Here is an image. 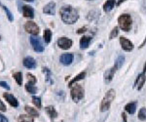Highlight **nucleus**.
<instances>
[{
	"instance_id": "1",
	"label": "nucleus",
	"mask_w": 146,
	"mask_h": 122,
	"mask_svg": "<svg viewBox=\"0 0 146 122\" xmlns=\"http://www.w3.org/2000/svg\"><path fill=\"white\" fill-rule=\"evenodd\" d=\"M60 15L62 22L66 25H73L78 21L79 14L78 11L70 5H64L60 8Z\"/></svg>"
},
{
	"instance_id": "2",
	"label": "nucleus",
	"mask_w": 146,
	"mask_h": 122,
	"mask_svg": "<svg viewBox=\"0 0 146 122\" xmlns=\"http://www.w3.org/2000/svg\"><path fill=\"white\" fill-rule=\"evenodd\" d=\"M115 95H116V94H115V90H113V89H110V90L107 91L104 98L101 101V105H100L101 111L104 112L109 109L110 105H111V103L113 102V100L115 99Z\"/></svg>"
},
{
	"instance_id": "3",
	"label": "nucleus",
	"mask_w": 146,
	"mask_h": 122,
	"mask_svg": "<svg viewBox=\"0 0 146 122\" xmlns=\"http://www.w3.org/2000/svg\"><path fill=\"white\" fill-rule=\"evenodd\" d=\"M118 23L119 27L124 31H129L133 25V19L128 14H123L118 18Z\"/></svg>"
},
{
	"instance_id": "4",
	"label": "nucleus",
	"mask_w": 146,
	"mask_h": 122,
	"mask_svg": "<svg viewBox=\"0 0 146 122\" xmlns=\"http://www.w3.org/2000/svg\"><path fill=\"white\" fill-rule=\"evenodd\" d=\"M70 95L74 102H79L84 98V88L81 84H73L70 90Z\"/></svg>"
},
{
	"instance_id": "5",
	"label": "nucleus",
	"mask_w": 146,
	"mask_h": 122,
	"mask_svg": "<svg viewBox=\"0 0 146 122\" xmlns=\"http://www.w3.org/2000/svg\"><path fill=\"white\" fill-rule=\"evenodd\" d=\"M30 43H31V46L33 47L34 51L35 52H38V53H41L44 51V46L43 44H42L41 40H40V38L38 36H30Z\"/></svg>"
},
{
	"instance_id": "6",
	"label": "nucleus",
	"mask_w": 146,
	"mask_h": 122,
	"mask_svg": "<svg viewBox=\"0 0 146 122\" xmlns=\"http://www.w3.org/2000/svg\"><path fill=\"white\" fill-rule=\"evenodd\" d=\"M145 81H146V63L144 65L143 71L141 72L140 74H138L137 78H136V80H135V85L136 89H137V90H141L142 87H143V85H144Z\"/></svg>"
},
{
	"instance_id": "7",
	"label": "nucleus",
	"mask_w": 146,
	"mask_h": 122,
	"mask_svg": "<svg viewBox=\"0 0 146 122\" xmlns=\"http://www.w3.org/2000/svg\"><path fill=\"white\" fill-rule=\"evenodd\" d=\"M25 29L27 30L28 33H30L32 35H38V33H39L38 25H37L34 22H31V21H28V22L25 23Z\"/></svg>"
},
{
	"instance_id": "8",
	"label": "nucleus",
	"mask_w": 146,
	"mask_h": 122,
	"mask_svg": "<svg viewBox=\"0 0 146 122\" xmlns=\"http://www.w3.org/2000/svg\"><path fill=\"white\" fill-rule=\"evenodd\" d=\"M73 42L71 39L67 38V37H60L58 40V46L62 50H68L70 47L72 46Z\"/></svg>"
},
{
	"instance_id": "9",
	"label": "nucleus",
	"mask_w": 146,
	"mask_h": 122,
	"mask_svg": "<svg viewBox=\"0 0 146 122\" xmlns=\"http://www.w3.org/2000/svg\"><path fill=\"white\" fill-rule=\"evenodd\" d=\"M120 44H121L122 49L127 52H131V51L133 50V44L131 41H129V39H127L126 37L122 36L120 38Z\"/></svg>"
},
{
	"instance_id": "10",
	"label": "nucleus",
	"mask_w": 146,
	"mask_h": 122,
	"mask_svg": "<svg viewBox=\"0 0 146 122\" xmlns=\"http://www.w3.org/2000/svg\"><path fill=\"white\" fill-rule=\"evenodd\" d=\"M73 59H74V56H73L72 53H64L60 56V61L62 65H71V63L73 62Z\"/></svg>"
},
{
	"instance_id": "11",
	"label": "nucleus",
	"mask_w": 146,
	"mask_h": 122,
	"mask_svg": "<svg viewBox=\"0 0 146 122\" xmlns=\"http://www.w3.org/2000/svg\"><path fill=\"white\" fill-rule=\"evenodd\" d=\"M3 97L5 98V100L12 105V107H19V101L17 100V98L14 97L12 94H10V93H4L3 94Z\"/></svg>"
},
{
	"instance_id": "12",
	"label": "nucleus",
	"mask_w": 146,
	"mask_h": 122,
	"mask_svg": "<svg viewBox=\"0 0 146 122\" xmlns=\"http://www.w3.org/2000/svg\"><path fill=\"white\" fill-rule=\"evenodd\" d=\"M23 65H25L27 69H35L37 67V64L35 62V60L32 57H25L23 59Z\"/></svg>"
},
{
	"instance_id": "13",
	"label": "nucleus",
	"mask_w": 146,
	"mask_h": 122,
	"mask_svg": "<svg viewBox=\"0 0 146 122\" xmlns=\"http://www.w3.org/2000/svg\"><path fill=\"white\" fill-rule=\"evenodd\" d=\"M43 12L47 15H55L56 13V3L54 1L49 2L43 8Z\"/></svg>"
},
{
	"instance_id": "14",
	"label": "nucleus",
	"mask_w": 146,
	"mask_h": 122,
	"mask_svg": "<svg viewBox=\"0 0 146 122\" xmlns=\"http://www.w3.org/2000/svg\"><path fill=\"white\" fill-rule=\"evenodd\" d=\"M23 14L25 18H29V19H33L34 18V10L32 7L25 5L23 6Z\"/></svg>"
},
{
	"instance_id": "15",
	"label": "nucleus",
	"mask_w": 146,
	"mask_h": 122,
	"mask_svg": "<svg viewBox=\"0 0 146 122\" xmlns=\"http://www.w3.org/2000/svg\"><path fill=\"white\" fill-rule=\"evenodd\" d=\"M115 70H116V69H115V67H111V69H107L106 71L104 72V75H103V77H104L105 82H110L112 80L113 77H114Z\"/></svg>"
},
{
	"instance_id": "16",
	"label": "nucleus",
	"mask_w": 146,
	"mask_h": 122,
	"mask_svg": "<svg viewBox=\"0 0 146 122\" xmlns=\"http://www.w3.org/2000/svg\"><path fill=\"white\" fill-rule=\"evenodd\" d=\"M92 41V37L90 36H83L80 39V47L81 49H86L90 46V43Z\"/></svg>"
},
{
	"instance_id": "17",
	"label": "nucleus",
	"mask_w": 146,
	"mask_h": 122,
	"mask_svg": "<svg viewBox=\"0 0 146 122\" xmlns=\"http://www.w3.org/2000/svg\"><path fill=\"white\" fill-rule=\"evenodd\" d=\"M115 3H116L115 0H107L104 3V5H103V11H104L105 13L110 12L115 7Z\"/></svg>"
},
{
	"instance_id": "18",
	"label": "nucleus",
	"mask_w": 146,
	"mask_h": 122,
	"mask_svg": "<svg viewBox=\"0 0 146 122\" xmlns=\"http://www.w3.org/2000/svg\"><path fill=\"white\" fill-rule=\"evenodd\" d=\"M125 109H126V111L128 112V113L133 114L135 112V111H136V102L129 103V104L125 107Z\"/></svg>"
},
{
	"instance_id": "19",
	"label": "nucleus",
	"mask_w": 146,
	"mask_h": 122,
	"mask_svg": "<svg viewBox=\"0 0 146 122\" xmlns=\"http://www.w3.org/2000/svg\"><path fill=\"white\" fill-rule=\"evenodd\" d=\"M85 76H86V71H82V72H80V73L78 74V75L75 76L74 78H73L72 80L69 82V83H68V86H69V87H71V86L73 85V84H75L77 81L81 80V79H84V78H85Z\"/></svg>"
},
{
	"instance_id": "20",
	"label": "nucleus",
	"mask_w": 146,
	"mask_h": 122,
	"mask_svg": "<svg viewBox=\"0 0 146 122\" xmlns=\"http://www.w3.org/2000/svg\"><path fill=\"white\" fill-rule=\"evenodd\" d=\"M25 109L30 116H32V117H38L39 116V112L37 111L36 109H33V107H29V105H25Z\"/></svg>"
},
{
	"instance_id": "21",
	"label": "nucleus",
	"mask_w": 146,
	"mask_h": 122,
	"mask_svg": "<svg viewBox=\"0 0 146 122\" xmlns=\"http://www.w3.org/2000/svg\"><path fill=\"white\" fill-rule=\"evenodd\" d=\"M18 122H34V119L32 116L27 115V114H21L18 117Z\"/></svg>"
},
{
	"instance_id": "22",
	"label": "nucleus",
	"mask_w": 146,
	"mask_h": 122,
	"mask_svg": "<svg viewBox=\"0 0 146 122\" xmlns=\"http://www.w3.org/2000/svg\"><path fill=\"white\" fill-rule=\"evenodd\" d=\"M46 112L49 114V116L51 117V118H56V116H58V112H56V111L55 109H54V107H46Z\"/></svg>"
},
{
	"instance_id": "23",
	"label": "nucleus",
	"mask_w": 146,
	"mask_h": 122,
	"mask_svg": "<svg viewBox=\"0 0 146 122\" xmlns=\"http://www.w3.org/2000/svg\"><path fill=\"white\" fill-rule=\"evenodd\" d=\"M52 38V31L49 29H46L43 32V39L46 43H50Z\"/></svg>"
},
{
	"instance_id": "24",
	"label": "nucleus",
	"mask_w": 146,
	"mask_h": 122,
	"mask_svg": "<svg viewBox=\"0 0 146 122\" xmlns=\"http://www.w3.org/2000/svg\"><path fill=\"white\" fill-rule=\"evenodd\" d=\"M124 62H125V57H124V56H119V57L116 59V61H115V65H114L115 69H119L120 67L123 65Z\"/></svg>"
},
{
	"instance_id": "25",
	"label": "nucleus",
	"mask_w": 146,
	"mask_h": 122,
	"mask_svg": "<svg viewBox=\"0 0 146 122\" xmlns=\"http://www.w3.org/2000/svg\"><path fill=\"white\" fill-rule=\"evenodd\" d=\"M13 77H14V79H15L16 81H17V83H18V85H22V83H23V74H22V72H15V73L13 74Z\"/></svg>"
},
{
	"instance_id": "26",
	"label": "nucleus",
	"mask_w": 146,
	"mask_h": 122,
	"mask_svg": "<svg viewBox=\"0 0 146 122\" xmlns=\"http://www.w3.org/2000/svg\"><path fill=\"white\" fill-rule=\"evenodd\" d=\"M25 90L30 94H35L37 92V88L34 86V84H30V83L25 84Z\"/></svg>"
},
{
	"instance_id": "27",
	"label": "nucleus",
	"mask_w": 146,
	"mask_h": 122,
	"mask_svg": "<svg viewBox=\"0 0 146 122\" xmlns=\"http://www.w3.org/2000/svg\"><path fill=\"white\" fill-rule=\"evenodd\" d=\"M138 119L141 121L146 120V109L145 107H141L140 111H138Z\"/></svg>"
},
{
	"instance_id": "28",
	"label": "nucleus",
	"mask_w": 146,
	"mask_h": 122,
	"mask_svg": "<svg viewBox=\"0 0 146 122\" xmlns=\"http://www.w3.org/2000/svg\"><path fill=\"white\" fill-rule=\"evenodd\" d=\"M0 6H1L2 8H3V10L5 11V13H6L7 17H8V19H9V21H10V22H12V21L14 20V18H13V15H12V13L10 12V10H9V9L7 8L6 6H4L3 4L1 3V2H0Z\"/></svg>"
},
{
	"instance_id": "29",
	"label": "nucleus",
	"mask_w": 146,
	"mask_h": 122,
	"mask_svg": "<svg viewBox=\"0 0 146 122\" xmlns=\"http://www.w3.org/2000/svg\"><path fill=\"white\" fill-rule=\"evenodd\" d=\"M32 103L34 104L35 107H37L38 109H41L42 104H41V99L39 97H32Z\"/></svg>"
},
{
	"instance_id": "30",
	"label": "nucleus",
	"mask_w": 146,
	"mask_h": 122,
	"mask_svg": "<svg viewBox=\"0 0 146 122\" xmlns=\"http://www.w3.org/2000/svg\"><path fill=\"white\" fill-rule=\"evenodd\" d=\"M119 33V30H118V27H115L114 29H113L111 30V32H110V34H109V39H113V38H115V37L118 35Z\"/></svg>"
},
{
	"instance_id": "31",
	"label": "nucleus",
	"mask_w": 146,
	"mask_h": 122,
	"mask_svg": "<svg viewBox=\"0 0 146 122\" xmlns=\"http://www.w3.org/2000/svg\"><path fill=\"white\" fill-rule=\"evenodd\" d=\"M42 69H43V72L44 73L47 74V80L50 81L51 83H53V80L51 79V70L48 69V67H42Z\"/></svg>"
},
{
	"instance_id": "32",
	"label": "nucleus",
	"mask_w": 146,
	"mask_h": 122,
	"mask_svg": "<svg viewBox=\"0 0 146 122\" xmlns=\"http://www.w3.org/2000/svg\"><path fill=\"white\" fill-rule=\"evenodd\" d=\"M27 79H28V83H30V84H35V83L37 82L36 77H35L34 75H32L31 73H27Z\"/></svg>"
},
{
	"instance_id": "33",
	"label": "nucleus",
	"mask_w": 146,
	"mask_h": 122,
	"mask_svg": "<svg viewBox=\"0 0 146 122\" xmlns=\"http://www.w3.org/2000/svg\"><path fill=\"white\" fill-rule=\"evenodd\" d=\"M0 86L3 88H5L6 90H10V86L8 85V83L5 81H0Z\"/></svg>"
},
{
	"instance_id": "34",
	"label": "nucleus",
	"mask_w": 146,
	"mask_h": 122,
	"mask_svg": "<svg viewBox=\"0 0 146 122\" xmlns=\"http://www.w3.org/2000/svg\"><path fill=\"white\" fill-rule=\"evenodd\" d=\"M0 111H7V107H6V105L3 104V102H2L1 100H0Z\"/></svg>"
},
{
	"instance_id": "35",
	"label": "nucleus",
	"mask_w": 146,
	"mask_h": 122,
	"mask_svg": "<svg viewBox=\"0 0 146 122\" xmlns=\"http://www.w3.org/2000/svg\"><path fill=\"white\" fill-rule=\"evenodd\" d=\"M0 122H9V121H8V119L3 115V114L0 113Z\"/></svg>"
},
{
	"instance_id": "36",
	"label": "nucleus",
	"mask_w": 146,
	"mask_h": 122,
	"mask_svg": "<svg viewBox=\"0 0 146 122\" xmlns=\"http://www.w3.org/2000/svg\"><path fill=\"white\" fill-rule=\"evenodd\" d=\"M87 30V27H81V29H78V31H77V33H83V32H85Z\"/></svg>"
},
{
	"instance_id": "37",
	"label": "nucleus",
	"mask_w": 146,
	"mask_h": 122,
	"mask_svg": "<svg viewBox=\"0 0 146 122\" xmlns=\"http://www.w3.org/2000/svg\"><path fill=\"white\" fill-rule=\"evenodd\" d=\"M145 44H146V37H145L144 40H143L142 43H141V45L139 46V48H142V47H144V46H145Z\"/></svg>"
},
{
	"instance_id": "38",
	"label": "nucleus",
	"mask_w": 146,
	"mask_h": 122,
	"mask_svg": "<svg viewBox=\"0 0 146 122\" xmlns=\"http://www.w3.org/2000/svg\"><path fill=\"white\" fill-rule=\"evenodd\" d=\"M123 1H125V0H120V1L118 2V5H120V4H121V3H122V2H123Z\"/></svg>"
},
{
	"instance_id": "39",
	"label": "nucleus",
	"mask_w": 146,
	"mask_h": 122,
	"mask_svg": "<svg viewBox=\"0 0 146 122\" xmlns=\"http://www.w3.org/2000/svg\"><path fill=\"white\" fill-rule=\"evenodd\" d=\"M25 1H27V2H32V1H34V0H25Z\"/></svg>"
},
{
	"instance_id": "40",
	"label": "nucleus",
	"mask_w": 146,
	"mask_h": 122,
	"mask_svg": "<svg viewBox=\"0 0 146 122\" xmlns=\"http://www.w3.org/2000/svg\"><path fill=\"white\" fill-rule=\"evenodd\" d=\"M88 1H93V0H88Z\"/></svg>"
}]
</instances>
